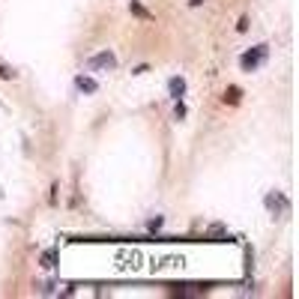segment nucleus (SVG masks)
Listing matches in <instances>:
<instances>
[{
  "mask_svg": "<svg viewBox=\"0 0 299 299\" xmlns=\"http://www.w3.org/2000/svg\"><path fill=\"white\" fill-rule=\"evenodd\" d=\"M266 54H269V48H266V45H257V48H251V51H246L243 57H240V66H243L246 72H254L266 60Z\"/></svg>",
  "mask_w": 299,
  "mask_h": 299,
  "instance_id": "f257e3e1",
  "label": "nucleus"
},
{
  "mask_svg": "<svg viewBox=\"0 0 299 299\" xmlns=\"http://www.w3.org/2000/svg\"><path fill=\"white\" fill-rule=\"evenodd\" d=\"M87 66L90 69H117V57H114V51H99L90 57Z\"/></svg>",
  "mask_w": 299,
  "mask_h": 299,
  "instance_id": "f03ea898",
  "label": "nucleus"
},
{
  "mask_svg": "<svg viewBox=\"0 0 299 299\" xmlns=\"http://www.w3.org/2000/svg\"><path fill=\"white\" fill-rule=\"evenodd\" d=\"M117 261H129V264H123L126 269H138V266H141V254H138V251H120Z\"/></svg>",
  "mask_w": 299,
  "mask_h": 299,
  "instance_id": "7ed1b4c3",
  "label": "nucleus"
},
{
  "mask_svg": "<svg viewBox=\"0 0 299 299\" xmlns=\"http://www.w3.org/2000/svg\"><path fill=\"white\" fill-rule=\"evenodd\" d=\"M129 9H132V15H138L141 21H153V18H156L150 9H144L141 6V0H129Z\"/></svg>",
  "mask_w": 299,
  "mask_h": 299,
  "instance_id": "20e7f679",
  "label": "nucleus"
},
{
  "mask_svg": "<svg viewBox=\"0 0 299 299\" xmlns=\"http://www.w3.org/2000/svg\"><path fill=\"white\" fill-rule=\"evenodd\" d=\"M243 102V90L240 87H228L225 90V105H240Z\"/></svg>",
  "mask_w": 299,
  "mask_h": 299,
  "instance_id": "39448f33",
  "label": "nucleus"
},
{
  "mask_svg": "<svg viewBox=\"0 0 299 299\" xmlns=\"http://www.w3.org/2000/svg\"><path fill=\"white\" fill-rule=\"evenodd\" d=\"M168 90H171L174 99H180V96L186 93V81H183V78H171V81H168Z\"/></svg>",
  "mask_w": 299,
  "mask_h": 299,
  "instance_id": "423d86ee",
  "label": "nucleus"
},
{
  "mask_svg": "<svg viewBox=\"0 0 299 299\" xmlns=\"http://www.w3.org/2000/svg\"><path fill=\"white\" fill-rule=\"evenodd\" d=\"M75 84H78V90H84V93H96V90H99V84H96L93 78H84V75H81Z\"/></svg>",
  "mask_w": 299,
  "mask_h": 299,
  "instance_id": "0eeeda50",
  "label": "nucleus"
},
{
  "mask_svg": "<svg viewBox=\"0 0 299 299\" xmlns=\"http://www.w3.org/2000/svg\"><path fill=\"white\" fill-rule=\"evenodd\" d=\"M266 207H269V210H284V207H287V201L278 197V194H269V197H266Z\"/></svg>",
  "mask_w": 299,
  "mask_h": 299,
  "instance_id": "6e6552de",
  "label": "nucleus"
},
{
  "mask_svg": "<svg viewBox=\"0 0 299 299\" xmlns=\"http://www.w3.org/2000/svg\"><path fill=\"white\" fill-rule=\"evenodd\" d=\"M54 261H57V251H54V248H51V251H45V254H42V266H48V269H51V266H54Z\"/></svg>",
  "mask_w": 299,
  "mask_h": 299,
  "instance_id": "1a4fd4ad",
  "label": "nucleus"
},
{
  "mask_svg": "<svg viewBox=\"0 0 299 299\" xmlns=\"http://www.w3.org/2000/svg\"><path fill=\"white\" fill-rule=\"evenodd\" d=\"M0 78H3V81H12V78H15V72L9 69V66H3V63H0Z\"/></svg>",
  "mask_w": 299,
  "mask_h": 299,
  "instance_id": "9d476101",
  "label": "nucleus"
},
{
  "mask_svg": "<svg viewBox=\"0 0 299 299\" xmlns=\"http://www.w3.org/2000/svg\"><path fill=\"white\" fill-rule=\"evenodd\" d=\"M162 225H165V218H162V215H158V218H153V222H150V225H147V228H150V230H158V228H162Z\"/></svg>",
  "mask_w": 299,
  "mask_h": 299,
  "instance_id": "9b49d317",
  "label": "nucleus"
},
{
  "mask_svg": "<svg viewBox=\"0 0 299 299\" xmlns=\"http://www.w3.org/2000/svg\"><path fill=\"white\" fill-rule=\"evenodd\" d=\"M176 117H186V105H183L180 99H176Z\"/></svg>",
  "mask_w": 299,
  "mask_h": 299,
  "instance_id": "f8f14e48",
  "label": "nucleus"
},
{
  "mask_svg": "<svg viewBox=\"0 0 299 299\" xmlns=\"http://www.w3.org/2000/svg\"><path fill=\"white\" fill-rule=\"evenodd\" d=\"M207 0H189V6H204Z\"/></svg>",
  "mask_w": 299,
  "mask_h": 299,
  "instance_id": "ddd939ff",
  "label": "nucleus"
}]
</instances>
